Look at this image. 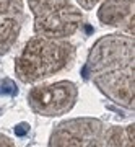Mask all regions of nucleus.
Segmentation results:
<instances>
[{"instance_id":"39448f33","label":"nucleus","mask_w":135,"mask_h":147,"mask_svg":"<svg viewBox=\"0 0 135 147\" xmlns=\"http://www.w3.org/2000/svg\"><path fill=\"white\" fill-rule=\"evenodd\" d=\"M78 100V88L70 80L36 85L28 93V105L33 113L46 118L67 115Z\"/></svg>"},{"instance_id":"423d86ee","label":"nucleus","mask_w":135,"mask_h":147,"mask_svg":"<svg viewBox=\"0 0 135 147\" xmlns=\"http://www.w3.org/2000/svg\"><path fill=\"white\" fill-rule=\"evenodd\" d=\"M25 21L23 0H0V56H5L20 36Z\"/></svg>"},{"instance_id":"20e7f679","label":"nucleus","mask_w":135,"mask_h":147,"mask_svg":"<svg viewBox=\"0 0 135 147\" xmlns=\"http://www.w3.org/2000/svg\"><path fill=\"white\" fill-rule=\"evenodd\" d=\"M28 5L37 36L68 38L83 25V15L72 0H28Z\"/></svg>"},{"instance_id":"1a4fd4ad","label":"nucleus","mask_w":135,"mask_h":147,"mask_svg":"<svg viewBox=\"0 0 135 147\" xmlns=\"http://www.w3.org/2000/svg\"><path fill=\"white\" fill-rule=\"evenodd\" d=\"M13 147L15 146V142L11 141L8 136H5V134H0V147Z\"/></svg>"},{"instance_id":"6e6552de","label":"nucleus","mask_w":135,"mask_h":147,"mask_svg":"<svg viewBox=\"0 0 135 147\" xmlns=\"http://www.w3.org/2000/svg\"><path fill=\"white\" fill-rule=\"evenodd\" d=\"M77 2L83 10H93L94 7L99 3V0H77Z\"/></svg>"},{"instance_id":"7ed1b4c3","label":"nucleus","mask_w":135,"mask_h":147,"mask_svg":"<svg viewBox=\"0 0 135 147\" xmlns=\"http://www.w3.org/2000/svg\"><path fill=\"white\" fill-rule=\"evenodd\" d=\"M135 126H114L96 118H73L54 127L49 146L68 147H134Z\"/></svg>"},{"instance_id":"f03ea898","label":"nucleus","mask_w":135,"mask_h":147,"mask_svg":"<svg viewBox=\"0 0 135 147\" xmlns=\"http://www.w3.org/2000/svg\"><path fill=\"white\" fill-rule=\"evenodd\" d=\"M77 49L67 38L33 36L15 59V75L23 84H37L70 67Z\"/></svg>"},{"instance_id":"0eeeda50","label":"nucleus","mask_w":135,"mask_h":147,"mask_svg":"<svg viewBox=\"0 0 135 147\" xmlns=\"http://www.w3.org/2000/svg\"><path fill=\"white\" fill-rule=\"evenodd\" d=\"M99 21L134 34V0H104L98 10Z\"/></svg>"},{"instance_id":"f257e3e1","label":"nucleus","mask_w":135,"mask_h":147,"mask_svg":"<svg viewBox=\"0 0 135 147\" xmlns=\"http://www.w3.org/2000/svg\"><path fill=\"white\" fill-rule=\"evenodd\" d=\"M85 72L106 98L134 111V34L101 36L90 49Z\"/></svg>"}]
</instances>
